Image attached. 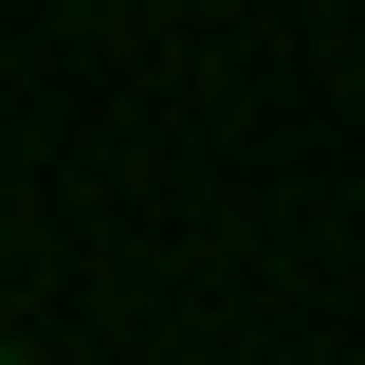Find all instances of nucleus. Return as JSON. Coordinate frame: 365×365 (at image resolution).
<instances>
[{
    "label": "nucleus",
    "instance_id": "nucleus-1",
    "mask_svg": "<svg viewBox=\"0 0 365 365\" xmlns=\"http://www.w3.org/2000/svg\"><path fill=\"white\" fill-rule=\"evenodd\" d=\"M0 365H37V347H19V329H0Z\"/></svg>",
    "mask_w": 365,
    "mask_h": 365
}]
</instances>
